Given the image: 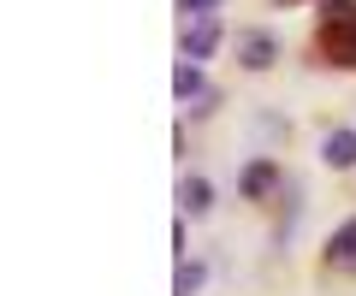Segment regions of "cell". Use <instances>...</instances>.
<instances>
[{
    "label": "cell",
    "instance_id": "obj_9",
    "mask_svg": "<svg viewBox=\"0 0 356 296\" xmlns=\"http://www.w3.org/2000/svg\"><path fill=\"white\" fill-rule=\"evenodd\" d=\"M202 279H208L202 261H184V267H178V279H172V296H196V290H202Z\"/></svg>",
    "mask_w": 356,
    "mask_h": 296
},
{
    "label": "cell",
    "instance_id": "obj_10",
    "mask_svg": "<svg viewBox=\"0 0 356 296\" xmlns=\"http://www.w3.org/2000/svg\"><path fill=\"white\" fill-rule=\"evenodd\" d=\"M220 101H226V89H214V83H208V89H202V101H196V107H191V113H196V119H208V113H214V107H220Z\"/></svg>",
    "mask_w": 356,
    "mask_h": 296
},
{
    "label": "cell",
    "instance_id": "obj_6",
    "mask_svg": "<svg viewBox=\"0 0 356 296\" xmlns=\"http://www.w3.org/2000/svg\"><path fill=\"white\" fill-rule=\"evenodd\" d=\"M321 160H327L332 172H350L356 166V130H332V137L321 142Z\"/></svg>",
    "mask_w": 356,
    "mask_h": 296
},
{
    "label": "cell",
    "instance_id": "obj_2",
    "mask_svg": "<svg viewBox=\"0 0 356 296\" xmlns=\"http://www.w3.org/2000/svg\"><path fill=\"white\" fill-rule=\"evenodd\" d=\"M273 190H280V166H273V155L243 160V172H238V195H243V202H267Z\"/></svg>",
    "mask_w": 356,
    "mask_h": 296
},
{
    "label": "cell",
    "instance_id": "obj_8",
    "mask_svg": "<svg viewBox=\"0 0 356 296\" xmlns=\"http://www.w3.org/2000/svg\"><path fill=\"white\" fill-rule=\"evenodd\" d=\"M178 202H184V214H208V207H214V184L208 178H184L178 184Z\"/></svg>",
    "mask_w": 356,
    "mask_h": 296
},
{
    "label": "cell",
    "instance_id": "obj_5",
    "mask_svg": "<svg viewBox=\"0 0 356 296\" xmlns=\"http://www.w3.org/2000/svg\"><path fill=\"white\" fill-rule=\"evenodd\" d=\"M327 267L332 272H356V219H344L339 232L327 237Z\"/></svg>",
    "mask_w": 356,
    "mask_h": 296
},
{
    "label": "cell",
    "instance_id": "obj_7",
    "mask_svg": "<svg viewBox=\"0 0 356 296\" xmlns=\"http://www.w3.org/2000/svg\"><path fill=\"white\" fill-rule=\"evenodd\" d=\"M202 65H191V60H178V71H172V95L178 101H202Z\"/></svg>",
    "mask_w": 356,
    "mask_h": 296
},
{
    "label": "cell",
    "instance_id": "obj_1",
    "mask_svg": "<svg viewBox=\"0 0 356 296\" xmlns=\"http://www.w3.org/2000/svg\"><path fill=\"white\" fill-rule=\"evenodd\" d=\"M315 53H321L327 65H344V71H356V6H339V12L321 18Z\"/></svg>",
    "mask_w": 356,
    "mask_h": 296
},
{
    "label": "cell",
    "instance_id": "obj_4",
    "mask_svg": "<svg viewBox=\"0 0 356 296\" xmlns=\"http://www.w3.org/2000/svg\"><path fill=\"white\" fill-rule=\"evenodd\" d=\"M273 60H280V36L273 30H243L238 36V65L243 71H267Z\"/></svg>",
    "mask_w": 356,
    "mask_h": 296
},
{
    "label": "cell",
    "instance_id": "obj_3",
    "mask_svg": "<svg viewBox=\"0 0 356 296\" xmlns=\"http://www.w3.org/2000/svg\"><path fill=\"white\" fill-rule=\"evenodd\" d=\"M220 36H226V24H220V12H202V18H184V60H208V53L220 48Z\"/></svg>",
    "mask_w": 356,
    "mask_h": 296
},
{
    "label": "cell",
    "instance_id": "obj_11",
    "mask_svg": "<svg viewBox=\"0 0 356 296\" xmlns=\"http://www.w3.org/2000/svg\"><path fill=\"white\" fill-rule=\"evenodd\" d=\"M214 6H226V0H178V12H184V18H202V12H214Z\"/></svg>",
    "mask_w": 356,
    "mask_h": 296
}]
</instances>
